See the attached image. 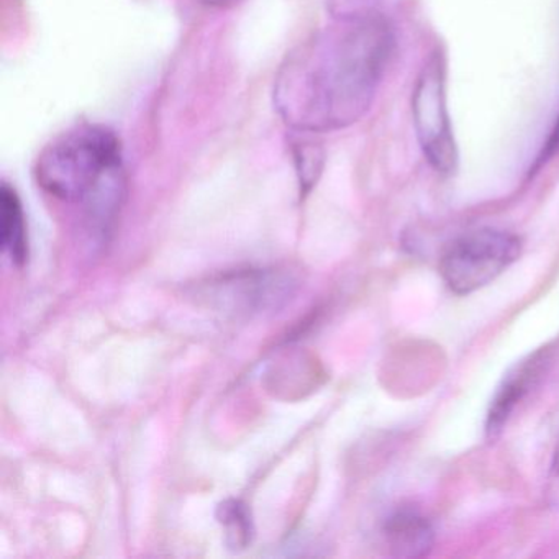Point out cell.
I'll list each match as a JSON object with an SVG mask.
<instances>
[{
  "instance_id": "9c48e42d",
  "label": "cell",
  "mask_w": 559,
  "mask_h": 559,
  "mask_svg": "<svg viewBox=\"0 0 559 559\" xmlns=\"http://www.w3.org/2000/svg\"><path fill=\"white\" fill-rule=\"evenodd\" d=\"M217 520L225 533V545L234 551L247 549L253 543L254 526L247 503L227 499L218 506Z\"/></svg>"
},
{
  "instance_id": "ba28073f",
  "label": "cell",
  "mask_w": 559,
  "mask_h": 559,
  "mask_svg": "<svg viewBox=\"0 0 559 559\" xmlns=\"http://www.w3.org/2000/svg\"><path fill=\"white\" fill-rule=\"evenodd\" d=\"M0 247L14 266L28 260L27 222L17 191L4 182L0 189Z\"/></svg>"
},
{
  "instance_id": "4fadbf2b",
  "label": "cell",
  "mask_w": 559,
  "mask_h": 559,
  "mask_svg": "<svg viewBox=\"0 0 559 559\" xmlns=\"http://www.w3.org/2000/svg\"><path fill=\"white\" fill-rule=\"evenodd\" d=\"M549 493L556 502H559V443L552 460L551 474H549Z\"/></svg>"
},
{
  "instance_id": "8fae6325",
  "label": "cell",
  "mask_w": 559,
  "mask_h": 559,
  "mask_svg": "<svg viewBox=\"0 0 559 559\" xmlns=\"http://www.w3.org/2000/svg\"><path fill=\"white\" fill-rule=\"evenodd\" d=\"M378 0H329L330 12L333 17L338 15L361 14V12L376 11Z\"/></svg>"
},
{
  "instance_id": "7a4b0ae2",
  "label": "cell",
  "mask_w": 559,
  "mask_h": 559,
  "mask_svg": "<svg viewBox=\"0 0 559 559\" xmlns=\"http://www.w3.org/2000/svg\"><path fill=\"white\" fill-rule=\"evenodd\" d=\"M122 142L109 127L83 123L51 140L35 162L38 188L110 221L126 192Z\"/></svg>"
},
{
  "instance_id": "277c9868",
  "label": "cell",
  "mask_w": 559,
  "mask_h": 559,
  "mask_svg": "<svg viewBox=\"0 0 559 559\" xmlns=\"http://www.w3.org/2000/svg\"><path fill=\"white\" fill-rule=\"evenodd\" d=\"M412 114L418 143L431 168L440 175H453L457 166V148L447 110L444 61L440 53L427 61L418 76Z\"/></svg>"
},
{
  "instance_id": "5b68a950",
  "label": "cell",
  "mask_w": 559,
  "mask_h": 559,
  "mask_svg": "<svg viewBox=\"0 0 559 559\" xmlns=\"http://www.w3.org/2000/svg\"><path fill=\"white\" fill-rule=\"evenodd\" d=\"M293 280L276 271H241L215 284L218 302L234 312L277 309L293 294Z\"/></svg>"
},
{
  "instance_id": "52a82bcc",
  "label": "cell",
  "mask_w": 559,
  "mask_h": 559,
  "mask_svg": "<svg viewBox=\"0 0 559 559\" xmlns=\"http://www.w3.org/2000/svg\"><path fill=\"white\" fill-rule=\"evenodd\" d=\"M545 361V356L538 353L528 361L522 362L512 374L507 376L502 388L499 389L492 405H490L489 415H487L486 430L489 437L493 438L500 433L503 425L509 420L510 414L515 411L516 404H520L526 392L535 384L538 376L542 374Z\"/></svg>"
},
{
  "instance_id": "7c38bea8",
  "label": "cell",
  "mask_w": 559,
  "mask_h": 559,
  "mask_svg": "<svg viewBox=\"0 0 559 559\" xmlns=\"http://www.w3.org/2000/svg\"><path fill=\"white\" fill-rule=\"evenodd\" d=\"M556 153H559V117L558 120H556L555 129H552L548 142L543 146L542 155H539L538 162H536V168L545 165L546 162H549V158H552Z\"/></svg>"
},
{
  "instance_id": "5bb4252c",
  "label": "cell",
  "mask_w": 559,
  "mask_h": 559,
  "mask_svg": "<svg viewBox=\"0 0 559 559\" xmlns=\"http://www.w3.org/2000/svg\"><path fill=\"white\" fill-rule=\"evenodd\" d=\"M198 2L209 5V8H224V5L231 4L234 0H198Z\"/></svg>"
},
{
  "instance_id": "3957f363",
  "label": "cell",
  "mask_w": 559,
  "mask_h": 559,
  "mask_svg": "<svg viewBox=\"0 0 559 559\" xmlns=\"http://www.w3.org/2000/svg\"><path fill=\"white\" fill-rule=\"evenodd\" d=\"M522 253V240L510 231L479 228L451 241L440 261L448 289L467 296L499 277Z\"/></svg>"
},
{
  "instance_id": "30bf717a",
  "label": "cell",
  "mask_w": 559,
  "mask_h": 559,
  "mask_svg": "<svg viewBox=\"0 0 559 559\" xmlns=\"http://www.w3.org/2000/svg\"><path fill=\"white\" fill-rule=\"evenodd\" d=\"M310 133H296L293 140V158L299 178L300 191L309 194L322 175L323 155L322 146L309 139Z\"/></svg>"
},
{
  "instance_id": "6da1fadb",
  "label": "cell",
  "mask_w": 559,
  "mask_h": 559,
  "mask_svg": "<svg viewBox=\"0 0 559 559\" xmlns=\"http://www.w3.org/2000/svg\"><path fill=\"white\" fill-rule=\"evenodd\" d=\"M394 31L378 11L338 15L284 58L273 106L293 133L338 132L371 109L389 61Z\"/></svg>"
},
{
  "instance_id": "8992f818",
  "label": "cell",
  "mask_w": 559,
  "mask_h": 559,
  "mask_svg": "<svg viewBox=\"0 0 559 559\" xmlns=\"http://www.w3.org/2000/svg\"><path fill=\"white\" fill-rule=\"evenodd\" d=\"M382 532L392 555L399 558H421L433 548V525L418 510L401 509L392 513Z\"/></svg>"
}]
</instances>
